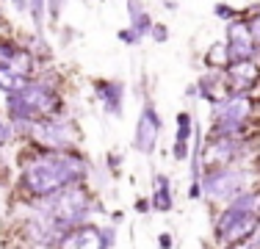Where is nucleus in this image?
I'll return each instance as SVG.
<instances>
[{"label":"nucleus","instance_id":"nucleus-24","mask_svg":"<svg viewBox=\"0 0 260 249\" xmlns=\"http://www.w3.org/2000/svg\"><path fill=\"white\" fill-rule=\"evenodd\" d=\"M150 39L155 42V45H166V42H169V25L166 22H152Z\"/></svg>","mask_w":260,"mask_h":249},{"label":"nucleus","instance_id":"nucleus-14","mask_svg":"<svg viewBox=\"0 0 260 249\" xmlns=\"http://www.w3.org/2000/svg\"><path fill=\"white\" fill-rule=\"evenodd\" d=\"M152 210H160V213H169L175 208V194H172V185L166 174H158L155 177V191H152Z\"/></svg>","mask_w":260,"mask_h":249},{"label":"nucleus","instance_id":"nucleus-9","mask_svg":"<svg viewBox=\"0 0 260 249\" xmlns=\"http://www.w3.org/2000/svg\"><path fill=\"white\" fill-rule=\"evenodd\" d=\"M224 86H227V91L252 95L260 86V61H238V64H230L224 70Z\"/></svg>","mask_w":260,"mask_h":249},{"label":"nucleus","instance_id":"nucleus-16","mask_svg":"<svg viewBox=\"0 0 260 249\" xmlns=\"http://www.w3.org/2000/svg\"><path fill=\"white\" fill-rule=\"evenodd\" d=\"M28 80H34V78H25V75L14 72L9 64H3V61H0V91H3V95H11V91H20L22 86L28 83Z\"/></svg>","mask_w":260,"mask_h":249},{"label":"nucleus","instance_id":"nucleus-37","mask_svg":"<svg viewBox=\"0 0 260 249\" xmlns=\"http://www.w3.org/2000/svg\"><path fill=\"white\" fill-rule=\"evenodd\" d=\"M202 249H210V246H202Z\"/></svg>","mask_w":260,"mask_h":249},{"label":"nucleus","instance_id":"nucleus-31","mask_svg":"<svg viewBox=\"0 0 260 249\" xmlns=\"http://www.w3.org/2000/svg\"><path fill=\"white\" fill-rule=\"evenodd\" d=\"M136 210H139V213H150L152 202H150V199H139V202H136Z\"/></svg>","mask_w":260,"mask_h":249},{"label":"nucleus","instance_id":"nucleus-29","mask_svg":"<svg viewBox=\"0 0 260 249\" xmlns=\"http://www.w3.org/2000/svg\"><path fill=\"white\" fill-rule=\"evenodd\" d=\"M158 246L160 249H172V246H175V238H172L169 233H160L158 235Z\"/></svg>","mask_w":260,"mask_h":249},{"label":"nucleus","instance_id":"nucleus-21","mask_svg":"<svg viewBox=\"0 0 260 249\" xmlns=\"http://www.w3.org/2000/svg\"><path fill=\"white\" fill-rule=\"evenodd\" d=\"M246 28H249V39L260 47V6L252 9V14H246Z\"/></svg>","mask_w":260,"mask_h":249},{"label":"nucleus","instance_id":"nucleus-12","mask_svg":"<svg viewBox=\"0 0 260 249\" xmlns=\"http://www.w3.org/2000/svg\"><path fill=\"white\" fill-rule=\"evenodd\" d=\"M260 230V216H257V210H249V213H241L238 219H235L230 227L224 230V233L219 235V241H224V244H241L244 246L246 241L252 238Z\"/></svg>","mask_w":260,"mask_h":249},{"label":"nucleus","instance_id":"nucleus-11","mask_svg":"<svg viewBox=\"0 0 260 249\" xmlns=\"http://www.w3.org/2000/svg\"><path fill=\"white\" fill-rule=\"evenodd\" d=\"M55 249H103L100 227L86 222V224H80V227L67 230V233L58 238Z\"/></svg>","mask_w":260,"mask_h":249},{"label":"nucleus","instance_id":"nucleus-22","mask_svg":"<svg viewBox=\"0 0 260 249\" xmlns=\"http://www.w3.org/2000/svg\"><path fill=\"white\" fill-rule=\"evenodd\" d=\"M64 11H67V0H47V22L50 25H58Z\"/></svg>","mask_w":260,"mask_h":249},{"label":"nucleus","instance_id":"nucleus-36","mask_svg":"<svg viewBox=\"0 0 260 249\" xmlns=\"http://www.w3.org/2000/svg\"><path fill=\"white\" fill-rule=\"evenodd\" d=\"M257 216H260V202H257Z\"/></svg>","mask_w":260,"mask_h":249},{"label":"nucleus","instance_id":"nucleus-35","mask_svg":"<svg viewBox=\"0 0 260 249\" xmlns=\"http://www.w3.org/2000/svg\"><path fill=\"white\" fill-rule=\"evenodd\" d=\"M221 249H241V244H224Z\"/></svg>","mask_w":260,"mask_h":249},{"label":"nucleus","instance_id":"nucleus-6","mask_svg":"<svg viewBox=\"0 0 260 249\" xmlns=\"http://www.w3.org/2000/svg\"><path fill=\"white\" fill-rule=\"evenodd\" d=\"M244 149H246V139H208L205 149H202V164H205V169L241 164Z\"/></svg>","mask_w":260,"mask_h":249},{"label":"nucleus","instance_id":"nucleus-19","mask_svg":"<svg viewBox=\"0 0 260 249\" xmlns=\"http://www.w3.org/2000/svg\"><path fill=\"white\" fill-rule=\"evenodd\" d=\"M175 122H177L175 141H191V136H194V119H191L188 111H180V114L175 116Z\"/></svg>","mask_w":260,"mask_h":249},{"label":"nucleus","instance_id":"nucleus-7","mask_svg":"<svg viewBox=\"0 0 260 249\" xmlns=\"http://www.w3.org/2000/svg\"><path fill=\"white\" fill-rule=\"evenodd\" d=\"M255 114V97L244 91H224L213 105V119L221 122H249Z\"/></svg>","mask_w":260,"mask_h":249},{"label":"nucleus","instance_id":"nucleus-8","mask_svg":"<svg viewBox=\"0 0 260 249\" xmlns=\"http://www.w3.org/2000/svg\"><path fill=\"white\" fill-rule=\"evenodd\" d=\"M158 136H160V116L155 111V105L147 100L144 108L139 114V122H136V136H133V147L139 149L141 155H152L158 147Z\"/></svg>","mask_w":260,"mask_h":249},{"label":"nucleus","instance_id":"nucleus-34","mask_svg":"<svg viewBox=\"0 0 260 249\" xmlns=\"http://www.w3.org/2000/svg\"><path fill=\"white\" fill-rule=\"evenodd\" d=\"M164 6H166L169 11H175V9H177V3H175V0H164Z\"/></svg>","mask_w":260,"mask_h":249},{"label":"nucleus","instance_id":"nucleus-33","mask_svg":"<svg viewBox=\"0 0 260 249\" xmlns=\"http://www.w3.org/2000/svg\"><path fill=\"white\" fill-rule=\"evenodd\" d=\"M185 97H200V86H197V83H191L188 89H185Z\"/></svg>","mask_w":260,"mask_h":249},{"label":"nucleus","instance_id":"nucleus-26","mask_svg":"<svg viewBox=\"0 0 260 249\" xmlns=\"http://www.w3.org/2000/svg\"><path fill=\"white\" fill-rule=\"evenodd\" d=\"M188 155H191L188 141H175V144H172V158H175V161H185Z\"/></svg>","mask_w":260,"mask_h":249},{"label":"nucleus","instance_id":"nucleus-5","mask_svg":"<svg viewBox=\"0 0 260 249\" xmlns=\"http://www.w3.org/2000/svg\"><path fill=\"white\" fill-rule=\"evenodd\" d=\"M64 233L67 230L61 227V222L45 208H42V213L30 216V219H25V224H22L25 241L36 249H55V244H58V238Z\"/></svg>","mask_w":260,"mask_h":249},{"label":"nucleus","instance_id":"nucleus-20","mask_svg":"<svg viewBox=\"0 0 260 249\" xmlns=\"http://www.w3.org/2000/svg\"><path fill=\"white\" fill-rule=\"evenodd\" d=\"M17 139V130H14V122L9 119V114H3L0 111V147L11 144V141Z\"/></svg>","mask_w":260,"mask_h":249},{"label":"nucleus","instance_id":"nucleus-32","mask_svg":"<svg viewBox=\"0 0 260 249\" xmlns=\"http://www.w3.org/2000/svg\"><path fill=\"white\" fill-rule=\"evenodd\" d=\"M105 164H108V166H111V169H114V172H116V169H119V166H122V161H119V158H116V155H108V158H105Z\"/></svg>","mask_w":260,"mask_h":249},{"label":"nucleus","instance_id":"nucleus-2","mask_svg":"<svg viewBox=\"0 0 260 249\" xmlns=\"http://www.w3.org/2000/svg\"><path fill=\"white\" fill-rule=\"evenodd\" d=\"M252 183H255V172L241 164L213 166V169H205V174H202V194L213 199V202H230L241 191L252 189Z\"/></svg>","mask_w":260,"mask_h":249},{"label":"nucleus","instance_id":"nucleus-23","mask_svg":"<svg viewBox=\"0 0 260 249\" xmlns=\"http://www.w3.org/2000/svg\"><path fill=\"white\" fill-rule=\"evenodd\" d=\"M213 14H216V20L230 22V20H235V17H241V11L233 9L230 3H216V6H213Z\"/></svg>","mask_w":260,"mask_h":249},{"label":"nucleus","instance_id":"nucleus-15","mask_svg":"<svg viewBox=\"0 0 260 249\" xmlns=\"http://www.w3.org/2000/svg\"><path fill=\"white\" fill-rule=\"evenodd\" d=\"M202 64L208 67V70H219L224 72L227 67H230V47H227V42H213L205 55H202Z\"/></svg>","mask_w":260,"mask_h":249},{"label":"nucleus","instance_id":"nucleus-10","mask_svg":"<svg viewBox=\"0 0 260 249\" xmlns=\"http://www.w3.org/2000/svg\"><path fill=\"white\" fill-rule=\"evenodd\" d=\"M94 97L103 103V111L111 116H122L125 111V83L116 78H94Z\"/></svg>","mask_w":260,"mask_h":249},{"label":"nucleus","instance_id":"nucleus-3","mask_svg":"<svg viewBox=\"0 0 260 249\" xmlns=\"http://www.w3.org/2000/svg\"><path fill=\"white\" fill-rule=\"evenodd\" d=\"M91 202H94V199H91V194L86 191V185L78 183V185H70V189L47 197V202L42 205V208L50 210L55 219L61 222L64 230H72V227H80V224L89 222Z\"/></svg>","mask_w":260,"mask_h":249},{"label":"nucleus","instance_id":"nucleus-27","mask_svg":"<svg viewBox=\"0 0 260 249\" xmlns=\"http://www.w3.org/2000/svg\"><path fill=\"white\" fill-rule=\"evenodd\" d=\"M100 241H103V249H114L116 227H100Z\"/></svg>","mask_w":260,"mask_h":249},{"label":"nucleus","instance_id":"nucleus-1","mask_svg":"<svg viewBox=\"0 0 260 249\" xmlns=\"http://www.w3.org/2000/svg\"><path fill=\"white\" fill-rule=\"evenodd\" d=\"M89 177V161L78 149H42L25 161L20 172V189L36 199H47L58 191L78 185Z\"/></svg>","mask_w":260,"mask_h":249},{"label":"nucleus","instance_id":"nucleus-30","mask_svg":"<svg viewBox=\"0 0 260 249\" xmlns=\"http://www.w3.org/2000/svg\"><path fill=\"white\" fill-rule=\"evenodd\" d=\"M188 199H202V183H191V189H188Z\"/></svg>","mask_w":260,"mask_h":249},{"label":"nucleus","instance_id":"nucleus-25","mask_svg":"<svg viewBox=\"0 0 260 249\" xmlns=\"http://www.w3.org/2000/svg\"><path fill=\"white\" fill-rule=\"evenodd\" d=\"M116 39H119L122 45H130V47H136V45H141V42H144V39H141V36L133 30V28H130V25H127V28H119Z\"/></svg>","mask_w":260,"mask_h":249},{"label":"nucleus","instance_id":"nucleus-13","mask_svg":"<svg viewBox=\"0 0 260 249\" xmlns=\"http://www.w3.org/2000/svg\"><path fill=\"white\" fill-rule=\"evenodd\" d=\"M127 20H130V28L136 30V34L141 36V39H147L150 36V30H152V14L147 11V6L141 3V0H127Z\"/></svg>","mask_w":260,"mask_h":249},{"label":"nucleus","instance_id":"nucleus-18","mask_svg":"<svg viewBox=\"0 0 260 249\" xmlns=\"http://www.w3.org/2000/svg\"><path fill=\"white\" fill-rule=\"evenodd\" d=\"M224 39L227 42H238V39H249V28H246V14L235 17V20L224 22Z\"/></svg>","mask_w":260,"mask_h":249},{"label":"nucleus","instance_id":"nucleus-28","mask_svg":"<svg viewBox=\"0 0 260 249\" xmlns=\"http://www.w3.org/2000/svg\"><path fill=\"white\" fill-rule=\"evenodd\" d=\"M11 9H14L17 14H28V11H30V3H28V0H11Z\"/></svg>","mask_w":260,"mask_h":249},{"label":"nucleus","instance_id":"nucleus-4","mask_svg":"<svg viewBox=\"0 0 260 249\" xmlns=\"http://www.w3.org/2000/svg\"><path fill=\"white\" fill-rule=\"evenodd\" d=\"M28 139H34L39 149H75L80 141V130L67 116H42V119H34Z\"/></svg>","mask_w":260,"mask_h":249},{"label":"nucleus","instance_id":"nucleus-38","mask_svg":"<svg viewBox=\"0 0 260 249\" xmlns=\"http://www.w3.org/2000/svg\"><path fill=\"white\" fill-rule=\"evenodd\" d=\"M0 22H3V17H0Z\"/></svg>","mask_w":260,"mask_h":249},{"label":"nucleus","instance_id":"nucleus-17","mask_svg":"<svg viewBox=\"0 0 260 249\" xmlns=\"http://www.w3.org/2000/svg\"><path fill=\"white\" fill-rule=\"evenodd\" d=\"M30 3V22H34V34L45 36V22H47V0H28Z\"/></svg>","mask_w":260,"mask_h":249}]
</instances>
